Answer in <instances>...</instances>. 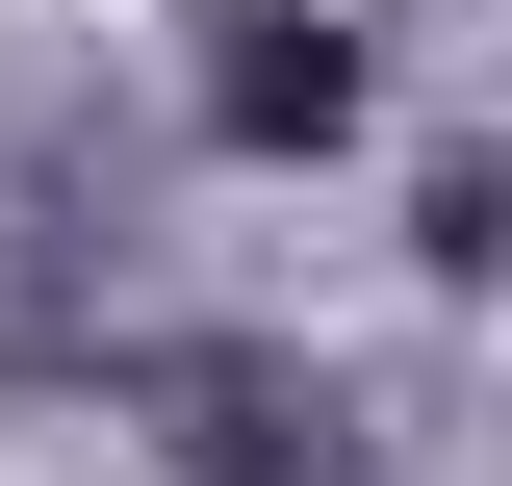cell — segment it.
<instances>
[{"label": "cell", "mask_w": 512, "mask_h": 486, "mask_svg": "<svg viewBox=\"0 0 512 486\" xmlns=\"http://www.w3.org/2000/svg\"><path fill=\"white\" fill-rule=\"evenodd\" d=\"M205 103H231V154H333V128H359V52H333V0H231Z\"/></svg>", "instance_id": "6da1fadb"}]
</instances>
